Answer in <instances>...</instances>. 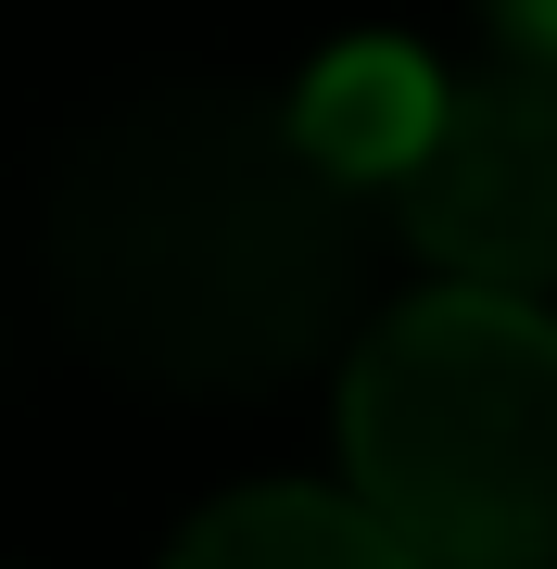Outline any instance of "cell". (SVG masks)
I'll list each match as a JSON object with an SVG mask.
<instances>
[{"instance_id": "cell-1", "label": "cell", "mask_w": 557, "mask_h": 569, "mask_svg": "<svg viewBox=\"0 0 557 569\" xmlns=\"http://www.w3.org/2000/svg\"><path fill=\"white\" fill-rule=\"evenodd\" d=\"M39 279L77 355L178 406L305 380L368 305V190L291 127L279 89L166 77L77 127L39 203Z\"/></svg>"}, {"instance_id": "cell-2", "label": "cell", "mask_w": 557, "mask_h": 569, "mask_svg": "<svg viewBox=\"0 0 557 569\" xmlns=\"http://www.w3.org/2000/svg\"><path fill=\"white\" fill-rule=\"evenodd\" d=\"M342 468L418 569H557V317L444 279L342 355Z\"/></svg>"}, {"instance_id": "cell-3", "label": "cell", "mask_w": 557, "mask_h": 569, "mask_svg": "<svg viewBox=\"0 0 557 569\" xmlns=\"http://www.w3.org/2000/svg\"><path fill=\"white\" fill-rule=\"evenodd\" d=\"M392 203H406V241L444 279L545 305L557 291V63H495V77L444 89Z\"/></svg>"}, {"instance_id": "cell-4", "label": "cell", "mask_w": 557, "mask_h": 569, "mask_svg": "<svg viewBox=\"0 0 557 569\" xmlns=\"http://www.w3.org/2000/svg\"><path fill=\"white\" fill-rule=\"evenodd\" d=\"M431 114H444V77L406 63L392 39H342L305 89H291V127H305L317 164H342L355 190H392V178H406V152L431 140Z\"/></svg>"}, {"instance_id": "cell-5", "label": "cell", "mask_w": 557, "mask_h": 569, "mask_svg": "<svg viewBox=\"0 0 557 569\" xmlns=\"http://www.w3.org/2000/svg\"><path fill=\"white\" fill-rule=\"evenodd\" d=\"M166 569H418L392 531L355 507V493H305V481H253L228 493V507H203L178 531Z\"/></svg>"}, {"instance_id": "cell-6", "label": "cell", "mask_w": 557, "mask_h": 569, "mask_svg": "<svg viewBox=\"0 0 557 569\" xmlns=\"http://www.w3.org/2000/svg\"><path fill=\"white\" fill-rule=\"evenodd\" d=\"M481 26L507 39V63H557V0H481Z\"/></svg>"}]
</instances>
